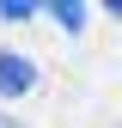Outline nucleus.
Returning a JSON list of instances; mask_svg holds the SVG:
<instances>
[{
  "label": "nucleus",
  "mask_w": 122,
  "mask_h": 128,
  "mask_svg": "<svg viewBox=\"0 0 122 128\" xmlns=\"http://www.w3.org/2000/svg\"><path fill=\"white\" fill-rule=\"evenodd\" d=\"M24 92H37V61L6 49L0 55V98H24Z\"/></svg>",
  "instance_id": "nucleus-1"
},
{
  "label": "nucleus",
  "mask_w": 122,
  "mask_h": 128,
  "mask_svg": "<svg viewBox=\"0 0 122 128\" xmlns=\"http://www.w3.org/2000/svg\"><path fill=\"white\" fill-rule=\"evenodd\" d=\"M0 18H18V24H24V18H37V6H30V0H6V6H0Z\"/></svg>",
  "instance_id": "nucleus-3"
},
{
  "label": "nucleus",
  "mask_w": 122,
  "mask_h": 128,
  "mask_svg": "<svg viewBox=\"0 0 122 128\" xmlns=\"http://www.w3.org/2000/svg\"><path fill=\"white\" fill-rule=\"evenodd\" d=\"M0 128H12V122H6V116H0Z\"/></svg>",
  "instance_id": "nucleus-4"
},
{
  "label": "nucleus",
  "mask_w": 122,
  "mask_h": 128,
  "mask_svg": "<svg viewBox=\"0 0 122 128\" xmlns=\"http://www.w3.org/2000/svg\"><path fill=\"white\" fill-rule=\"evenodd\" d=\"M49 18L61 30H86V6H80V0H61V6H49Z\"/></svg>",
  "instance_id": "nucleus-2"
}]
</instances>
